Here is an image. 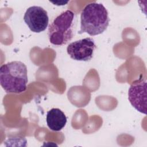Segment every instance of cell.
<instances>
[{"mask_svg":"<svg viewBox=\"0 0 147 147\" xmlns=\"http://www.w3.org/2000/svg\"><path fill=\"white\" fill-rule=\"evenodd\" d=\"M109 22L108 11L102 3H90L81 12L79 33H86L91 36L102 34L107 28Z\"/></svg>","mask_w":147,"mask_h":147,"instance_id":"obj_1","label":"cell"},{"mask_svg":"<svg viewBox=\"0 0 147 147\" xmlns=\"http://www.w3.org/2000/svg\"><path fill=\"white\" fill-rule=\"evenodd\" d=\"M27 67L24 63L14 61L0 67V84L7 93L20 94L26 90Z\"/></svg>","mask_w":147,"mask_h":147,"instance_id":"obj_2","label":"cell"},{"mask_svg":"<svg viewBox=\"0 0 147 147\" xmlns=\"http://www.w3.org/2000/svg\"><path fill=\"white\" fill-rule=\"evenodd\" d=\"M75 13L67 10L57 16L49 25L48 36L49 42L55 46L67 44L74 37Z\"/></svg>","mask_w":147,"mask_h":147,"instance_id":"obj_3","label":"cell"},{"mask_svg":"<svg viewBox=\"0 0 147 147\" xmlns=\"http://www.w3.org/2000/svg\"><path fill=\"white\" fill-rule=\"evenodd\" d=\"M96 48L94 39L86 37L69 44L67 52L69 57L74 60L89 61L93 57Z\"/></svg>","mask_w":147,"mask_h":147,"instance_id":"obj_4","label":"cell"},{"mask_svg":"<svg viewBox=\"0 0 147 147\" xmlns=\"http://www.w3.org/2000/svg\"><path fill=\"white\" fill-rule=\"evenodd\" d=\"M24 21L29 29L34 33L44 31L49 23L47 11L40 6H30L26 10Z\"/></svg>","mask_w":147,"mask_h":147,"instance_id":"obj_5","label":"cell"},{"mask_svg":"<svg viewBox=\"0 0 147 147\" xmlns=\"http://www.w3.org/2000/svg\"><path fill=\"white\" fill-rule=\"evenodd\" d=\"M146 81L140 79L134 82L128 90V99L131 106L139 112L146 114Z\"/></svg>","mask_w":147,"mask_h":147,"instance_id":"obj_6","label":"cell"},{"mask_svg":"<svg viewBox=\"0 0 147 147\" xmlns=\"http://www.w3.org/2000/svg\"><path fill=\"white\" fill-rule=\"evenodd\" d=\"M46 122L47 126L51 130L58 131L64 127L67 119L65 114L60 109L53 108L47 112Z\"/></svg>","mask_w":147,"mask_h":147,"instance_id":"obj_7","label":"cell"}]
</instances>
